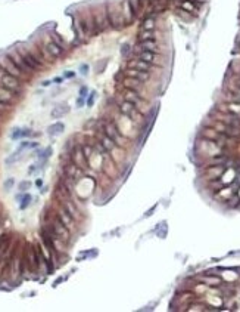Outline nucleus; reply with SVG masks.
Instances as JSON below:
<instances>
[{"mask_svg":"<svg viewBox=\"0 0 240 312\" xmlns=\"http://www.w3.org/2000/svg\"><path fill=\"white\" fill-rule=\"evenodd\" d=\"M106 14H108V21H109L110 28L114 30H121L125 25V20L122 10H120V5L116 3H106Z\"/></svg>","mask_w":240,"mask_h":312,"instance_id":"f257e3e1","label":"nucleus"},{"mask_svg":"<svg viewBox=\"0 0 240 312\" xmlns=\"http://www.w3.org/2000/svg\"><path fill=\"white\" fill-rule=\"evenodd\" d=\"M0 67L2 68L5 70L6 73H9V74H12V76H15V77H18V78H21V80H28V74H25V73H22L16 65L13 64V61L10 59V56L8 54H3L2 56H0Z\"/></svg>","mask_w":240,"mask_h":312,"instance_id":"f03ea898","label":"nucleus"},{"mask_svg":"<svg viewBox=\"0 0 240 312\" xmlns=\"http://www.w3.org/2000/svg\"><path fill=\"white\" fill-rule=\"evenodd\" d=\"M102 132H105L108 136L112 139V141L115 142L118 146H122L124 145V139H122V135H121L120 129L116 126L114 122H108V120H103L102 122Z\"/></svg>","mask_w":240,"mask_h":312,"instance_id":"7ed1b4c3","label":"nucleus"},{"mask_svg":"<svg viewBox=\"0 0 240 312\" xmlns=\"http://www.w3.org/2000/svg\"><path fill=\"white\" fill-rule=\"evenodd\" d=\"M93 18H94L97 33H103L108 28H110L109 21H108V14H106V5H103L102 8H96L93 10Z\"/></svg>","mask_w":240,"mask_h":312,"instance_id":"20e7f679","label":"nucleus"},{"mask_svg":"<svg viewBox=\"0 0 240 312\" xmlns=\"http://www.w3.org/2000/svg\"><path fill=\"white\" fill-rule=\"evenodd\" d=\"M24 256H25V259H27V262H28V265H29V269H31L33 272L39 271L40 266H41V260H40V256H39V249H35L34 246L28 244Z\"/></svg>","mask_w":240,"mask_h":312,"instance_id":"39448f33","label":"nucleus"},{"mask_svg":"<svg viewBox=\"0 0 240 312\" xmlns=\"http://www.w3.org/2000/svg\"><path fill=\"white\" fill-rule=\"evenodd\" d=\"M56 216H58L59 220H61V222H62V224L65 225L71 232L72 231H75V219H74V218H72V216L69 215L65 209H62L61 206H59L58 210H56Z\"/></svg>","mask_w":240,"mask_h":312,"instance_id":"423d86ee","label":"nucleus"},{"mask_svg":"<svg viewBox=\"0 0 240 312\" xmlns=\"http://www.w3.org/2000/svg\"><path fill=\"white\" fill-rule=\"evenodd\" d=\"M58 201V204L65 209L69 213V215L74 218V219H80L81 216H80V212H78L77 206H75V201H72V198H61V200H56Z\"/></svg>","mask_w":240,"mask_h":312,"instance_id":"0eeeda50","label":"nucleus"},{"mask_svg":"<svg viewBox=\"0 0 240 312\" xmlns=\"http://www.w3.org/2000/svg\"><path fill=\"white\" fill-rule=\"evenodd\" d=\"M118 110L121 111V114H124V116L133 118V120H136V117H140V112L137 111V107H136L134 104L128 102V101L121 102L120 105H118Z\"/></svg>","mask_w":240,"mask_h":312,"instance_id":"6e6552de","label":"nucleus"},{"mask_svg":"<svg viewBox=\"0 0 240 312\" xmlns=\"http://www.w3.org/2000/svg\"><path fill=\"white\" fill-rule=\"evenodd\" d=\"M69 111H71V107H69L67 102H59L52 108L50 117H52L53 120H55V118H62L63 116H67Z\"/></svg>","mask_w":240,"mask_h":312,"instance_id":"1a4fd4ad","label":"nucleus"},{"mask_svg":"<svg viewBox=\"0 0 240 312\" xmlns=\"http://www.w3.org/2000/svg\"><path fill=\"white\" fill-rule=\"evenodd\" d=\"M122 83V86H124L125 89H130V90H134V92L137 93H141V89H143V82H140V80H137V78L134 77H124V80L121 82Z\"/></svg>","mask_w":240,"mask_h":312,"instance_id":"9d476101","label":"nucleus"},{"mask_svg":"<svg viewBox=\"0 0 240 312\" xmlns=\"http://www.w3.org/2000/svg\"><path fill=\"white\" fill-rule=\"evenodd\" d=\"M124 99L128 101V102H131V104H134L136 107H139V108L141 107L144 102L143 96H141L140 93L134 92V90H130V89H125L124 90Z\"/></svg>","mask_w":240,"mask_h":312,"instance_id":"9b49d317","label":"nucleus"},{"mask_svg":"<svg viewBox=\"0 0 240 312\" xmlns=\"http://www.w3.org/2000/svg\"><path fill=\"white\" fill-rule=\"evenodd\" d=\"M65 132V124L62 122H55L47 127V135L52 138H58Z\"/></svg>","mask_w":240,"mask_h":312,"instance_id":"f8f14e48","label":"nucleus"},{"mask_svg":"<svg viewBox=\"0 0 240 312\" xmlns=\"http://www.w3.org/2000/svg\"><path fill=\"white\" fill-rule=\"evenodd\" d=\"M122 15H124V20H125V25H130L133 24V21L136 20V15L131 9L130 3H128V0L122 3Z\"/></svg>","mask_w":240,"mask_h":312,"instance_id":"ddd939ff","label":"nucleus"},{"mask_svg":"<svg viewBox=\"0 0 240 312\" xmlns=\"http://www.w3.org/2000/svg\"><path fill=\"white\" fill-rule=\"evenodd\" d=\"M127 76L128 77H134L140 82H146L147 78H149V74L146 73V71H140L137 68H128L127 70Z\"/></svg>","mask_w":240,"mask_h":312,"instance_id":"4468645a","label":"nucleus"},{"mask_svg":"<svg viewBox=\"0 0 240 312\" xmlns=\"http://www.w3.org/2000/svg\"><path fill=\"white\" fill-rule=\"evenodd\" d=\"M131 68H137V70H140V71H146V73H147V71L152 68V64L146 62L143 59H137V61H133V62H131Z\"/></svg>","mask_w":240,"mask_h":312,"instance_id":"2eb2a0df","label":"nucleus"},{"mask_svg":"<svg viewBox=\"0 0 240 312\" xmlns=\"http://www.w3.org/2000/svg\"><path fill=\"white\" fill-rule=\"evenodd\" d=\"M139 46L141 50H150V52H156V48H158V43L155 42V39L150 40H144V42H139Z\"/></svg>","mask_w":240,"mask_h":312,"instance_id":"dca6fc26","label":"nucleus"},{"mask_svg":"<svg viewBox=\"0 0 240 312\" xmlns=\"http://www.w3.org/2000/svg\"><path fill=\"white\" fill-rule=\"evenodd\" d=\"M156 58H158V55H156V52H150V50H143L141 54H140V59H143V61H146V62H155L156 61Z\"/></svg>","mask_w":240,"mask_h":312,"instance_id":"f3484780","label":"nucleus"},{"mask_svg":"<svg viewBox=\"0 0 240 312\" xmlns=\"http://www.w3.org/2000/svg\"><path fill=\"white\" fill-rule=\"evenodd\" d=\"M19 160H22V152H18V151H15L12 152L8 158H6V164H15V163H18Z\"/></svg>","mask_w":240,"mask_h":312,"instance_id":"a211bd4d","label":"nucleus"},{"mask_svg":"<svg viewBox=\"0 0 240 312\" xmlns=\"http://www.w3.org/2000/svg\"><path fill=\"white\" fill-rule=\"evenodd\" d=\"M128 3H130L131 9H133V12H134L136 16H137V15L141 12V9H143V6H141V2H140V0H128Z\"/></svg>","mask_w":240,"mask_h":312,"instance_id":"6ab92c4d","label":"nucleus"},{"mask_svg":"<svg viewBox=\"0 0 240 312\" xmlns=\"http://www.w3.org/2000/svg\"><path fill=\"white\" fill-rule=\"evenodd\" d=\"M31 200H33V197H31V194H25L24 197H22V200H21L19 209H21V210H25V209H27V207H28L29 204H31Z\"/></svg>","mask_w":240,"mask_h":312,"instance_id":"aec40b11","label":"nucleus"},{"mask_svg":"<svg viewBox=\"0 0 240 312\" xmlns=\"http://www.w3.org/2000/svg\"><path fill=\"white\" fill-rule=\"evenodd\" d=\"M150 39H153V31H150V30H143L139 36V42H144V40Z\"/></svg>","mask_w":240,"mask_h":312,"instance_id":"412c9836","label":"nucleus"},{"mask_svg":"<svg viewBox=\"0 0 240 312\" xmlns=\"http://www.w3.org/2000/svg\"><path fill=\"white\" fill-rule=\"evenodd\" d=\"M96 96H97V92L96 90H91L88 93V96H87V107H93L94 102H96Z\"/></svg>","mask_w":240,"mask_h":312,"instance_id":"4be33fe9","label":"nucleus"},{"mask_svg":"<svg viewBox=\"0 0 240 312\" xmlns=\"http://www.w3.org/2000/svg\"><path fill=\"white\" fill-rule=\"evenodd\" d=\"M29 188H31V182H29V180H21L19 185H18V190H19L21 192H25V191L29 190Z\"/></svg>","mask_w":240,"mask_h":312,"instance_id":"5701e85b","label":"nucleus"},{"mask_svg":"<svg viewBox=\"0 0 240 312\" xmlns=\"http://www.w3.org/2000/svg\"><path fill=\"white\" fill-rule=\"evenodd\" d=\"M153 27H155V20L153 18H147V20H144V22H143V30H153Z\"/></svg>","mask_w":240,"mask_h":312,"instance_id":"b1692460","label":"nucleus"},{"mask_svg":"<svg viewBox=\"0 0 240 312\" xmlns=\"http://www.w3.org/2000/svg\"><path fill=\"white\" fill-rule=\"evenodd\" d=\"M106 65H108V61H106V59L103 61V62H97V64H96V68H94V70H96V73H97V74L103 73V70H105Z\"/></svg>","mask_w":240,"mask_h":312,"instance_id":"393cba45","label":"nucleus"},{"mask_svg":"<svg viewBox=\"0 0 240 312\" xmlns=\"http://www.w3.org/2000/svg\"><path fill=\"white\" fill-rule=\"evenodd\" d=\"M78 71H80L81 76H87L88 71H90V67H88L87 64H81V65H80V68H78Z\"/></svg>","mask_w":240,"mask_h":312,"instance_id":"a878e982","label":"nucleus"},{"mask_svg":"<svg viewBox=\"0 0 240 312\" xmlns=\"http://www.w3.org/2000/svg\"><path fill=\"white\" fill-rule=\"evenodd\" d=\"M13 185H15V179H13V178H9V179L5 180V190L6 191L12 190V186H13Z\"/></svg>","mask_w":240,"mask_h":312,"instance_id":"bb28decb","label":"nucleus"},{"mask_svg":"<svg viewBox=\"0 0 240 312\" xmlns=\"http://www.w3.org/2000/svg\"><path fill=\"white\" fill-rule=\"evenodd\" d=\"M128 54H130V44H127V43L122 44L121 46V55L125 56V55H128Z\"/></svg>","mask_w":240,"mask_h":312,"instance_id":"cd10ccee","label":"nucleus"},{"mask_svg":"<svg viewBox=\"0 0 240 312\" xmlns=\"http://www.w3.org/2000/svg\"><path fill=\"white\" fill-rule=\"evenodd\" d=\"M231 68L234 70V73L240 74V59H239V61H234V62L231 64Z\"/></svg>","mask_w":240,"mask_h":312,"instance_id":"c85d7f7f","label":"nucleus"},{"mask_svg":"<svg viewBox=\"0 0 240 312\" xmlns=\"http://www.w3.org/2000/svg\"><path fill=\"white\" fill-rule=\"evenodd\" d=\"M75 74L77 73H75V71H71V70H69V71H65V73H63V78H74Z\"/></svg>","mask_w":240,"mask_h":312,"instance_id":"c756f323","label":"nucleus"},{"mask_svg":"<svg viewBox=\"0 0 240 312\" xmlns=\"http://www.w3.org/2000/svg\"><path fill=\"white\" fill-rule=\"evenodd\" d=\"M183 8H184V9H187V10H193L192 3H189V2H186V3H183Z\"/></svg>","mask_w":240,"mask_h":312,"instance_id":"7c9ffc66","label":"nucleus"},{"mask_svg":"<svg viewBox=\"0 0 240 312\" xmlns=\"http://www.w3.org/2000/svg\"><path fill=\"white\" fill-rule=\"evenodd\" d=\"M140 2H141V6H143V8H144V6H150L149 0H140Z\"/></svg>","mask_w":240,"mask_h":312,"instance_id":"2f4dec72","label":"nucleus"},{"mask_svg":"<svg viewBox=\"0 0 240 312\" xmlns=\"http://www.w3.org/2000/svg\"><path fill=\"white\" fill-rule=\"evenodd\" d=\"M35 185L39 186V188H41V185H43V180H41V179H37V180H35Z\"/></svg>","mask_w":240,"mask_h":312,"instance_id":"473e14b6","label":"nucleus"},{"mask_svg":"<svg viewBox=\"0 0 240 312\" xmlns=\"http://www.w3.org/2000/svg\"><path fill=\"white\" fill-rule=\"evenodd\" d=\"M234 86H240V76L234 78Z\"/></svg>","mask_w":240,"mask_h":312,"instance_id":"72a5a7b5","label":"nucleus"},{"mask_svg":"<svg viewBox=\"0 0 240 312\" xmlns=\"http://www.w3.org/2000/svg\"><path fill=\"white\" fill-rule=\"evenodd\" d=\"M149 3H150V6H155L156 3H159V0H149Z\"/></svg>","mask_w":240,"mask_h":312,"instance_id":"f704fd0d","label":"nucleus"},{"mask_svg":"<svg viewBox=\"0 0 240 312\" xmlns=\"http://www.w3.org/2000/svg\"><path fill=\"white\" fill-rule=\"evenodd\" d=\"M237 46H239V48H240V37H239V39H237Z\"/></svg>","mask_w":240,"mask_h":312,"instance_id":"c9c22d12","label":"nucleus"},{"mask_svg":"<svg viewBox=\"0 0 240 312\" xmlns=\"http://www.w3.org/2000/svg\"><path fill=\"white\" fill-rule=\"evenodd\" d=\"M199 2H206V0H199Z\"/></svg>","mask_w":240,"mask_h":312,"instance_id":"e433bc0d","label":"nucleus"}]
</instances>
